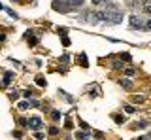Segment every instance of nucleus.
<instances>
[{"mask_svg": "<svg viewBox=\"0 0 151 140\" xmlns=\"http://www.w3.org/2000/svg\"><path fill=\"white\" fill-rule=\"evenodd\" d=\"M9 99H19V91H12L9 93Z\"/></svg>", "mask_w": 151, "mask_h": 140, "instance_id": "obj_21", "label": "nucleus"}, {"mask_svg": "<svg viewBox=\"0 0 151 140\" xmlns=\"http://www.w3.org/2000/svg\"><path fill=\"white\" fill-rule=\"evenodd\" d=\"M136 125V129H145L147 127V121H138V123H134Z\"/></svg>", "mask_w": 151, "mask_h": 140, "instance_id": "obj_13", "label": "nucleus"}, {"mask_svg": "<svg viewBox=\"0 0 151 140\" xmlns=\"http://www.w3.org/2000/svg\"><path fill=\"white\" fill-rule=\"evenodd\" d=\"M49 134H51V136L59 134V127H49Z\"/></svg>", "mask_w": 151, "mask_h": 140, "instance_id": "obj_14", "label": "nucleus"}, {"mask_svg": "<svg viewBox=\"0 0 151 140\" xmlns=\"http://www.w3.org/2000/svg\"><path fill=\"white\" fill-rule=\"evenodd\" d=\"M28 127L34 129V131H38V129L42 127V119H40V118H30V119H28Z\"/></svg>", "mask_w": 151, "mask_h": 140, "instance_id": "obj_4", "label": "nucleus"}, {"mask_svg": "<svg viewBox=\"0 0 151 140\" xmlns=\"http://www.w3.org/2000/svg\"><path fill=\"white\" fill-rule=\"evenodd\" d=\"M28 102H30V106H40V102H38V100H28Z\"/></svg>", "mask_w": 151, "mask_h": 140, "instance_id": "obj_25", "label": "nucleus"}, {"mask_svg": "<svg viewBox=\"0 0 151 140\" xmlns=\"http://www.w3.org/2000/svg\"><path fill=\"white\" fill-rule=\"evenodd\" d=\"M85 0H53V10L60 13H70L83 6Z\"/></svg>", "mask_w": 151, "mask_h": 140, "instance_id": "obj_1", "label": "nucleus"}, {"mask_svg": "<svg viewBox=\"0 0 151 140\" xmlns=\"http://www.w3.org/2000/svg\"><path fill=\"white\" fill-rule=\"evenodd\" d=\"M111 118H113V121H115V123H119V125L125 123V118H123V115H119V114H113Z\"/></svg>", "mask_w": 151, "mask_h": 140, "instance_id": "obj_8", "label": "nucleus"}, {"mask_svg": "<svg viewBox=\"0 0 151 140\" xmlns=\"http://www.w3.org/2000/svg\"><path fill=\"white\" fill-rule=\"evenodd\" d=\"M130 27H132V29H138V30H145V23L138 15H132L130 17Z\"/></svg>", "mask_w": 151, "mask_h": 140, "instance_id": "obj_2", "label": "nucleus"}, {"mask_svg": "<svg viewBox=\"0 0 151 140\" xmlns=\"http://www.w3.org/2000/svg\"><path fill=\"white\" fill-rule=\"evenodd\" d=\"M25 38H27V42H28V45H36V44H38V40H40V38H38V36L34 34V32H32V30H28V32H27Z\"/></svg>", "mask_w": 151, "mask_h": 140, "instance_id": "obj_3", "label": "nucleus"}, {"mask_svg": "<svg viewBox=\"0 0 151 140\" xmlns=\"http://www.w3.org/2000/svg\"><path fill=\"white\" fill-rule=\"evenodd\" d=\"M136 140H147V138H145V136H138V138H136Z\"/></svg>", "mask_w": 151, "mask_h": 140, "instance_id": "obj_28", "label": "nucleus"}, {"mask_svg": "<svg viewBox=\"0 0 151 140\" xmlns=\"http://www.w3.org/2000/svg\"><path fill=\"white\" fill-rule=\"evenodd\" d=\"M145 30H151V19L145 21Z\"/></svg>", "mask_w": 151, "mask_h": 140, "instance_id": "obj_23", "label": "nucleus"}, {"mask_svg": "<svg viewBox=\"0 0 151 140\" xmlns=\"http://www.w3.org/2000/svg\"><path fill=\"white\" fill-rule=\"evenodd\" d=\"M76 138H78V140H87L89 134L87 133H76Z\"/></svg>", "mask_w": 151, "mask_h": 140, "instance_id": "obj_11", "label": "nucleus"}, {"mask_svg": "<svg viewBox=\"0 0 151 140\" xmlns=\"http://www.w3.org/2000/svg\"><path fill=\"white\" fill-rule=\"evenodd\" d=\"M13 136H15V138H23V133H19V131H13Z\"/></svg>", "mask_w": 151, "mask_h": 140, "instance_id": "obj_22", "label": "nucleus"}, {"mask_svg": "<svg viewBox=\"0 0 151 140\" xmlns=\"http://www.w3.org/2000/svg\"><path fill=\"white\" fill-rule=\"evenodd\" d=\"M60 95H63V97H64V99H66V100H68V102H74V99H72V97H68V93H64V91H60Z\"/></svg>", "mask_w": 151, "mask_h": 140, "instance_id": "obj_19", "label": "nucleus"}, {"mask_svg": "<svg viewBox=\"0 0 151 140\" xmlns=\"http://www.w3.org/2000/svg\"><path fill=\"white\" fill-rule=\"evenodd\" d=\"M93 4H96V6H102V8H108L111 4V0H93Z\"/></svg>", "mask_w": 151, "mask_h": 140, "instance_id": "obj_6", "label": "nucleus"}, {"mask_svg": "<svg viewBox=\"0 0 151 140\" xmlns=\"http://www.w3.org/2000/svg\"><path fill=\"white\" fill-rule=\"evenodd\" d=\"M134 72H136V70H134V68H132V66L125 70V74H127V76H134Z\"/></svg>", "mask_w": 151, "mask_h": 140, "instance_id": "obj_18", "label": "nucleus"}, {"mask_svg": "<svg viewBox=\"0 0 151 140\" xmlns=\"http://www.w3.org/2000/svg\"><path fill=\"white\" fill-rule=\"evenodd\" d=\"M12 2H32V0H12Z\"/></svg>", "mask_w": 151, "mask_h": 140, "instance_id": "obj_27", "label": "nucleus"}, {"mask_svg": "<svg viewBox=\"0 0 151 140\" xmlns=\"http://www.w3.org/2000/svg\"><path fill=\"white\" fill-rule=\"evenodd\" d=\"M125 110H127V114H134V112H136V108H134V106H129V104L125 106Z\"/></svg>", "mask_w": 151, "mask_h": 140, "instance_id": "obj_15", "label": "nucleus"}, {"mask_svg": "<svg viewBox=\"0 0 151 140\" xmlns=\"http://www.w3.org/2000/svg\"><path fill=\"white\" fill-rule=\"evenodd\" d=\"M79 63H81V66H85V68L89 66V64H87V55H85V53L79 55Z\"/></svg>", "mask_w": 151, "mask_h": 140, "instance_id": "obj_10", "label": "nucleus"}, {"mask_svg": "<svg viewBox=\"0 0 151 140\" xmlns=\"http://www.w3.org/2000/svg\"><path fill=\"white\" fill-rule=\"evenodd\" d=\"M79 125H81V129H83V131H89V129H91V127H89L85 121H81V119H79Z\"/></svg>", "mask_w": 151, "mask_h": 140, "instance_id": "obj_20", "label": "nucleus"}, {"mask_svg": "<svg viewBox=\"0 0 151 140\" xmlns=\"http://www.w3.org/2000/svg\"><path fill=\"white\" fill-rule=\"evenodd\" d=\"M51 119H55V121L60 119V112L59 110H53V112H51Z\"/></svg>", "mask_w": 151, "mask_h": 140, "instance_id": "obj_12", "label": "nucleus"}, {"mask_svg": "<svg viewBox=\"0 0 151 140\" xmlns=\"http://www.w3.org/2000/svg\"><path fill=\"white\" fill-rule=\"evenodd\" d=\"M12 78H13V72H6L4 74V85H9V83H12Z\"/></svg>", "mask_w": 151, "mask_h": 140, "instance_id": "obj_7", "label": "nucleus"}, {"mask_svg": "<svg viewBox=\"0 0 151 140\" xmlns=\"http://www.w3.org/2000/svg\"><path fill=\"white\" fill-rule=\"evenodd\" d=\"M145 8H147V12L151 13V0H149V2H147V6H145Z\"/></svg>", "mask_w": 151, "mask_h": 140, "instance_id": "obj_26", "label": "nucleus"}, {"mask_svg": "<svg viewBox=\"0 0 151 140\" xmlns=\"http://www.w3.org/2000/svg\"><path fill=\"white\" fill-rule=\"evenodd\" d=\"M64 127H66V129H72V127H74V125H72V121L68 119V121H66V125H64Z\"/></svg>", "mask_w": 151, "mask_h": 140, "instance_id": "obj_24", "label": "nucleus"}, {"mask_svg": "<svg viewBox=\"0 0 151 140\" xmlns=\"http://www.w3.org/2000/svg\"><path fill=\"white\" fill-rule=\"evenodd\" d=\"M144 100H145V97H136V95L132 97V102H144Z\"/></svg>", "mask_w": 151, "mask_h": 140, "instance_id": "obj_16", "label": "nucleus"}, {"mask_svg": "<svg viewBox=\"0 0 151 140\" xmlns=\"http://www.w3.org/2000/svg\"><path fill=\"white\" fill-rule=\"evenodd\" d=\"M28 106H30V102H21V104H19V110H27Z\"/></svg>", "mask_w": 151, "mask_h": 140, "instance_id": "obj_17", "label": "nucleus"}, {"mask_svg": "<svg viewBox=\"0 0 151 140\" xmlns=\"http://www.w3.org/2000/svg\"><path fill=\"white\" fill-rule=\"evenodd\" d=\"M36 83H38L40 87H45V85H47V82H45L44 76H38V78H36Z\"/></svg>", "mask_w": 151, "mask_h": 140, "instance_id": "obj_9", "label": "nucleus"}, {"mask_svg": "<svg viewBox=\"0 0 151 140\" xmlns=\"http://www.w3.org/2000/svg\"><path fill=\"white\" fill-rule=\"evenodd\" d=\"M119 85L123 87V89H132V80H129V78H123V80H119Z\"/></svg>", "mask_w": 151, "mask_h": 140, "instance_id": "obj_5", "label": "nucleus"}]
</instances>
